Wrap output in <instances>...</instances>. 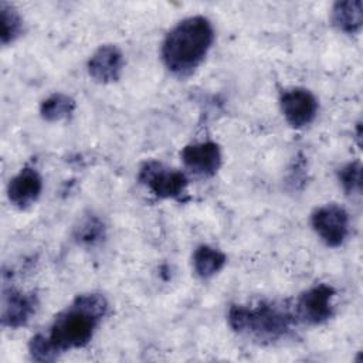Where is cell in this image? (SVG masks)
Instances as JSON below:
<instances>
[{
	"label": "cell",
	"mask_w": 363,
	"mask_h": 363,
	"mask_svg": "<svg viewBox=\"0 0 363 363\" xmlns=\"http://www.w3.org/2000/svg\"><path fill=\"white\" fill-rule=\"evenodd\" d=\"M108 301L102 294L77 295L62 309L47 330L34 335L28 343L30 357L35 362H54L62 353L85 347L108 313Z\"/></svg>",
	"instance_id": "cell-1"
},
{
	"label": "cell",
	"mask_w": 363,
	"mask_h": 363,
	"mask_svg": "<svg viewBox=\"0 0 363 363\" xmlns=\"http://www.w3.org/2000/svg\"><path fill=\"white\" fill-rule=\"evenodd\" d=\"M214 41V28L204 16L179 21L162 43V61L176 77L191 75L207 57Z\"/></svg>",
	"instance_id": "cell-2"
},
{
	"label": "cell",
	"mask_w": 363,
	"mask_h": 363,
	"mask_svg": "<svg viewBox=\"0 0 363 363\" xmlns=\"http://www.w3.org/2000/svg\"><path fill=\"white\" fill-rule=\"evenodd\" d=\"M227 322L231 330L241 336L259 343H271L285 337L298 319L294 309H289L285 303L259 301L231 305Z\"/></svg>",
	"instance_id": "cell-3"
},
{
	"label": "cell",
	"mask_w": 363,
	"mask_h": 363,
	"mask_svg": "<svg viewBox=\"0 0 363 363\" xmlns=\"http://www.w3.org/2000/svg\"><path fill=\"white\" fill-rule=\"evenodd\" d=\"M138 179L152 194L163 200H180L189 186L187 176L160 162L149 160L139 169Z\"/></svg>",
	"instance_id": "cell-4"
},
{
	"label": "cell",
	"mask_w": 363,
	"mask_h": 363,
	"mask_svg": "<svg viewBox=\"0 0 363 363\" xmlns=\"http://www.w3.org/2000/svg\"><path fill=\"white\" fill-rule=\"evenodd\" d=\"M335 295V288L328 284H316L303 291L294 305V313L298 322L320 325L329 320L333 315Z\"/></svg>",
	"instance_id": "cell-5"
},
{
	"label": "cell",
	"mask_w": 363,
	"mask_h": 363,
	"mask_svg": "<svg viewBox=\"0 0 363 363\" xmlns=\"http://www.w3.org/2000/svg\"><path fill=\"white\" fill-rule=\"evenodd\" d=\"M311 225L322 242L332 248L340 247L350 231L347 211L335 203L318 207L311 216Z\"/></svg>",
	"instance_id": "cell-6"
},
{
	"label": "cell",
	"mask_w": 363,
	"mask_h": 363,
	"mask_svg": "<svg viewBox=\"0 0 363 363\" xmlns=\"http://www.w3.org/2000/svg\"><path fill=\"white\" fill-rule=\"evenodd\" d=\"M281 112L291 128L301 129L316 118L319 105L315 95L305 88H291L279 96Z\"/></svg>",
	"instance_id": "cell-7"
},
{
	"label": "cell",
	"mask_w": 363,
	"mask_h": 363,
	"mask_svg": "<svg viewBox=\"0 0 363 363\" xmlns=\"http://www.w3.org/2000/svg\"><path fill=\"white\" fill-rule=\"evenodd\" d=\"M38 296L34 292H21L14 288L3 291L1 325L9 329L26 326L38 309Z\"/></svg>",
	"instance_id": "cell-8"
},
{
	"label": "cell",
	"mask_w": 363,
	"mask_h": 363,
	"mask_svg": "<svg viewBox=\"0 0 363 363\" xmlns=\"http://www.w3.org/2000/svg\"><path fill=\"white\" fill-rule=\"evenodd\" d=\"M180 157L186 169L201 177L214 176L223 162L220 146L211 140L186 145L180 152Z\"/></svg>",
	"instance_id": "cell-9"
},
{
	"label": "cell",
	"mask_w": 363,
	"mask_h": 363,
	"mask_svg": "<svg viewBox=\"0 0 363 363\" xmlns=\"http://www.w3.org/2000/svg\"><path fill=\"white\" fill-rule=\"evenodd\" d=\"M125 58L113 44H104L89 57L86 62L88 75L98 84H112L122 75Z\"/></svg>",
	"instance_id": "cell-10"
},
{
	"label": "cell",
	"mask_w": 363,
	"mask_h": 363,
	"mask_svg": "<svg viewBox=\"0 0 363 363\" xmlns=\"http://www.w3.org/2000/svg\"><path fill=\"white\" fill-rule=\"evenodd\" d=\"M41 191L43 177L34 167H23L7 186L10 203L20 210L31 207L40 199Z\"/></svg>",
	"instance_id": "cell-11"
},
{
	"label": "cell",
	"mask_w": 363,
	"mask_h": 363,
	"mask_svg": "<svg viewBox=\"0 0 363 363\" xmlns=\"http://www.w3.org/2000/svg\"><path fill=\"white\" fill-rule=\"evenodd\" d=\"M332 24L345 34H356L363 24V3L362 0L336 1L330 11Z\"/></svg>",
	"instance_id": "cell-12"
},
{
	"label": "cell",
	"mask_w": 363,
	"mask_h": 363,
	"mask_svg": "<svg viewBox=\"0 0 363 363\" xmlns=\"http://www.w3.org/2000/svg\"><path fill=\"white\" fill-rule=\"evenodd\" d=\"M227 255L211 245H199L191 257V264L196 275L201 279H210L217 275L225 265Z\"/></svg>",
	"instance_id": "cell-13"
},
{
	"label": "cell",
	"mask_w": 363,
	"mask_h": 363,
	"mask_svg": "<svg viewBox=\"0 0 363 363\" xmlns=\"http://www.w3.org/2000/svg\"><path fill=\"white\" fill-rule=\"evenodd\" d=\"M75 108L77 102L72 96L62 92H55L41 102L40 115L47 122H60L72 116Z\"/></svg>",
	"instance_id": "cell-14"
},
{
	"label": "cell",
	"mask_w": 363,
	"mask_h": 363,
	"mask_svg": "<svg viewBox=\"0 0 363 363\" xmlns=\"http://www.w3.org/2000/svg\"><path fill=\"white\" fill-rule=\"evenodd\" d=\"M0 23H1V44L9 45L14 43L24 31V21L20 13L10 4L0 3Z\"/></svg>",
	"instance_id": "cell-15"
},
{
	"label": "cell",
	"mask_w": 363,
	"mask_h": 363,
	"mask_svg": "<svg viewBox=\"0 0 363 363\" xmlns=\"http://www.w3.org/2000/svg\"><path fill=\"white\" fill-rule=\"evenodd\" d=\"M105 237V227L104 223L95 217V216H88L79 221V225L75 227L74 231V238L78 244L81 245H96L98 242L102 241Z\"/></svg>",
	"instance_id": "cell-16"
},
{
	"label": "cell",
	"mask_w": 363,
	"mask_h": 363,
	"mask_svg": "<svg viewBox=\"0 0 363 363\" xmlns=\"http://www.w3.org/2000/svg\"><path fill=\"white\" fill-rule=\"evenodd\" d=\"M337 180L346 194H360L362 191V163L353 160L342 166L337 172Z\"/></svg>",
	"instance_id": "cell-17"
}]
</instances>
